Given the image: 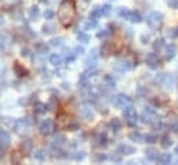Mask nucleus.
Returning <instances> with one entry per match:
<instances>
[{"mask_svg": "<svg viewBox=\"0 0 178 165\" xmlns=\"http://www.w3.org/2000/svg\"><path fill=\"white\" fill-rule=\"evenodd\" d=\"M58 21L63 26H70L75 18V4L72 0H63L57 10Z\"/></svg>", "mask_w": 178, "mask_h": 165, "instance_id": "nucleus-1", "label": "nucleus"}, {"mask_svg": "<svg viewBox=\"0 0 178 165\" xmlns=\"http://www.w3.org/2000/svg\"><path fill=\"white\" fill-rule=\"evenodd\" d=\"M122 115H124V118H125V122L129 126H134L138 122V114H136L135 108H134L131 104L127 106L125 108H122Z\"/></svg>", "mask_w": 178, "mask_h": 165, "instance_id": "nucleus-2", "label": "nucleus"}, {"mask_svg": "<svg viewBox=\"0 0 178 165\" xmlns=\"http://www.w3.org/2000/svg\"><path fill=\"white\" fill-rule=\"evenodd\" d=\"M161 22H163V15H161V13H159V11L150 13V14L146 17V24L153 29L160 28Z\"/></svg>", "mask_w": 178, "mask_h": 165, "instance_id": "nucleus-3", "label": "nucleus"}, {"mask_svg": "<svg viewBox=\"0 0 178 165\" xmlns=\"http://www.w3.org/2000/svg\"><path fill=\"white\" fill-rule=\"evenodd\" d=\"M156 81H159V83L167 90H171L172 86L175 85V79L171 74H160V76L156 78Z\"/></svg>", "mask_w": 178, "mask_h": 165, "instance_id": "nucleus-4", "label": "nucleus"}, {"mask_svg": "<svg viewBox=\"0 0 178 165\" xmlns=\"http://www.w3.org/2000/svg\"><path fill=\"white\" fill-rule=\"evenodd\" d=\"M134 62L129 61V60H118V61H116V64H114V70L118 71V72H125V71H129L134 68Z\"/></svg>", "mask_w": 178, "mask_h": 165, "instance_id": "nucleus-5", "label": "nucleus"}, {"mask_svg": "<svg viewBox=\"0 0 178 165\" xmlns=\"http://www.w3.org/2000/svg\"><path fill=\"white\" fill-rule=\"evenodd\" d=\"M111 101H113V104L116 107H118V108H125L127 106H129L131 104V99L127 97V96H114V99H111Z\"/></svg>", "mask_w": 178, "mask_h": 165, "instance_id": "nucleus-6", "label": "nucleus"}, {"mask_svg": "<svg viewBox=\"0 0 178 165\" xmlns=\"http://www.w3.org/2000/svg\"><path fill=\"white\" fill-rule=\"evenodd\" d=\"M39 131H40L42 135H50L54 131V125H53L52 119H44L43 122L39 125Z\"/></svg>", "mask_w": 178, "mask_h": 165, "instance_id": "nucleus-7", "label": "nucleus"}, {"mask_svg": "<svg viewBox=\"0 0 178 165\" xmlns=\"http://www.w3.org/2000/svg\"><path fill=\"white\" fill-rule=\"evenodd\" d=\"M146 64L149 65L150 68H159L160 67V58H159V56L156 53H149L146 54Z\"/></svg>", "mask_w": 178, "mask_h": 165, "instance_id": "nucleus-8", "label": "nucleus"}, {"mask_svg": "<svg viewBox=\"0 0 178 165\" xmlns=\"http://www.w3.org/2000/svg\"><path fill=\"white\" fill-rule=\"evenodd\" d=\"M78 112H79V115L83 119H92V118H93V112H92L91 107H88V106L78 107Z\"/></svg>", "mask_w": 178, "mask_h": 165, "instance_id": "nucleus-9", "label": "nucleus"}, {"mask_svg": "<svg viewBox=\"0 0 178 165\" xmlns=\"http://www.w3.org/2000/svg\"><path fill=\"white\" fill-rule=\"evenodd\" d=\"M175 54H177V46L175 45H168L166 46V50H164V57H166V60H172L175 57Z\"/></svg>", "mask_w": 178, "mask_h": 165, "instance_id": "nucleus-10", "label": "nucleus"}, {"mask_svg": "<svg viewBox=\"0 0 178 165\" xmlns=\"http://www.w3.org/2000/svg\"><path fill=\"white\" fill-rule=\"evenodd\" d=\"M8 144H10V135L4 131H0V146L6 148Z\"/></svg>", "mask_w": 178, "mask_h": 165, "instance_id": "nucleus-11", "label": "nucleus"}, {"mask_svg": "<svg viewBox=\"0 0 178 165\" xmlns=\"http://www.w3.org/2000/svg\"><path fill=\"white\" fill-rule=\"evenodd\" d=\"M96 62H97V54H96V51H92L91 54H89L88 57H86V60H85V64L88 65V67H95L96 65Z\"/></svg>", "mask_w": 178, "mask_h": 165, "instance_id": "nucleus-12", "label": "nucleus"}, {"mask_svg": "<svg viewBox=\"0 0 178 165\" xmlns=\"http://www.w3.org/2000/svg\"><path fill=\"white\" fill-rule=\"evenodd\" d=\"M118 153L120 154H125V155H129V154L135 153V148L131 147V146H128V144H121L118 147Z\"/></svg>", "mask_w": 178, "mask_h": 165, "instance_id": "nucleus-13", "label": "nucleus"}, {"mask_svg": "<svg viewBox=\"0 0 178 165\" xmlns=\"http://www.w3.org/2000/svg\"><path fill=\"white\" fill-rule=\"evenodd\" d=\"M100 51H102L103 56H108V54L113 53V46H111L110 42H104L102 46V49H100Z\"/></svg>", "mask_w": 178, "mask_h": 165, "instance_id": "nucleus-14", "label": "nucleus"}, {"mask_svg": "<svg viewBox=\"0 0 178 165\" xmlns=\"http://www.w3.org/2000/svg\"><path fill=\"white\" fill-rule=\"evenodd\" d=\"M171 159H172V157H171V154H168V153H163V154H160L159 155V158H157V161L160 162V164H170L171 162Z\"/></svg>", "mask_w": 178, "mask_h": 165, "instance_id": "nucleus-15", "label": "nucleus"}, {"mask_svg": "<svg viewBox=\"0 0 178 165\" xmlns=\"http://www.w3.org/2000/svg\"><path fill=\"white\" fill-rule=\"evenodd\" d=\"M146 158L149 159V161H157V158H159L157 150H155V148H149V150H146Z\"/></svg>", "mask_w": 178, "mask_h": 165, "instance_id": "nucleus-16", "label": "nucleus"}, {"mask_svg": "<svg viewBox=\"0 0 178 165\" xmlns=\"http://www.w3.org/2000/svg\"><path fill=\"white\" fill-rule=\"evenodd\" d=\"M21 148L25 154L31 153V151H32V142H31V140H24V142L21 143Z\"/></svg>", "mask_w": 178, "mask_h": 165, "instance_id": "nucleus-17", "label": "nucleus"}, {"mask_svg": "<svg viewBox=\"0 0 178 165\" xmlns=\"http://www.w3.org/2000/svg\"><path fill=\"white\" fill-rule=\"evenodd\" d=\"M128 20H129L131 22H141V21H142V17H141V14H139V13L131 11V15H129V18H128Z\"/></svg>", "mask_w": 178, "mask_h": 165, "instance_id": "nucleus-18", "label": "nucleus"}, {"mask_svg": "<svg viewBox=\"0 0 178 165\" xmlns=\"http://www.w3.org/2000/svg\"><path fill=\"white\" fill-rule=\"evenodd\" d=\"M108 126H110L114 132H117L120 129V126H121V123H120V121L117 119V118H113V119L110 121V123H108Z\"/></svg>", "mask_w": 178, "mask_h": 165, "instance_id": "nucleus-19", "label": "nucleus"}, {"mask_svg": "<svg viewBox=\"0 0 178 165\" xmlns=\"http://www.w3.org/2000/svg\"><path fill=\"white\" fill-rule=\"evenodd\" d=\"M129 139L132 140V142H142L143 136H142L139 132H132V133H129Z\"/></svg>", "mask_w": 178, "mask_h": 165, "instance_id": "nucleus-20", "label": "nucleus"}, {"mask_svg": "<svg viewBox=\"0 0 178 165\" xmlns=\"http://www.w3.org/2000/svg\"><path fill=\"white\" fill-rule=\"evenodd\" d=\"M61 61H63V58H61V56H58V54H53V56L50 57V62H52L53 65H60Z\"/></svg>", "mask_w": 178, "mask_h": 165, "instance_id": "nucleus-21", "label": "nucleus"}, {"mask_svg": "<svg viewBox=\"0 0 178 165\" xmlns=\"http://www.w3.org/2000/svg\"><path fill=\"white\" fill-rule=\"evenodd\" d=\"M171 144H172V142H171V139H170L168 136L161 137V147H163V148H168Z\"/></svg>", "mask_w": 178, "mask_h": 165, "instance_id": "nucleus-22", "label": "nucleus"}, {"mask_svg": "<svg viewBox=\"0 0 178 165\" xmlns=\"http://www.w3.org/2000/svg\"><path fill=\"white\" fill-rule=\"evenodd\" d=\"M14 70H15V72H17V75H18V76H24L25 74H27V71H25L24 68L19 65V62H15V65H14Z\"/></svg>", "mask_w": 178, "mask_h": 165, "instance_id": "nucleus-23", "label": "nucleus"}, {"mask_svg": "<svg viewBox=\"0 0 178 165\" xmlns=\"http://www.w3.org/2000/svg\"><path fill=\"white\" fill-rule=\"evenodd\" d=\"M77 38H78V40L82 42V43H88L89 42V35H86L85 32H78Z\"/></svg>", "mask_w": 178, "mask_h": 165, "instance_id": "nucleus-24", "label": "nucleus"}, {"mask_svg": "<svg viewBox=\"0 0 178 165\" xmlns=\"http://www.w3.org/2000/svg\"><path fill=\"white\" fill-rule=\"evenodd\" d=\"M143 140L146 143H150V144H153V143L157 142V137L155 136V135H146V136H143Z\"/></svg>", "mask_w": 178, "mask_h": 165, "instance_id": "nucleus-25", "label": "nucleus"}, {"mask_svg": "<svg viewBox=\"0 0 178 165\" xmlns=\"http://www.w3.org/2000/svg\"><path fill=\"white\" fill-rule=\"evenodd\" d=\"M153 47H155V50H161V49L164 47V40L163 39H157L155 42V45H153Z\"/></svg>", "mask_w": 178, "mask_h": 165, "instance_id": "nucleus-26", "label": "nucleus"}, {"mask_svg": "<svg viewBox=\"0 0 178 165\" xmlns=\"http://www.w3.org/2000/svg\"><path fill=\"white\" fill-rule=\"evenodd\" d=\"M129 15H131V11H129V10H127V9H121V10H120V17H122V18H125V20H128V18H129Z\"/></svg>", "mask_w": 178, "mask_h": 165, "instance_id": "nucleus-27", "label": "nucleus"}, {"mask_svg": "<svg viewBox=\"0 0 178 165\" xmlns=\"http://www.w3.org/2000/svg\"><path fill=\"white\" fill-rule=\"evenodd\" d=\"M44 155H46V153H43V151H36V153L33 154V158L42 161V159H44Z\"/></svg>", "mask_w": 178, "mask_h": 165, "instance_id": "nucleus-28", "label": "nucleus"}, {"mask_svg": "<svg viewBox=\"0 0 178 165\" xmlns=\"http://www.w3.org/2000/svg\"><path fill=\"white\" fill-rule=\"evenodd\" d=\"M110 11H111V7L108 6V4H106V6L100 7V13H102V15H107Z\"/></svg>", "mask_w": 178, "mask_h": 165, "instance_id": "nucleus-29", "label": "nucleus"}, {"mask_svg": "<svg viewBox=\"0 0 178 165\" xmlns=\"http://www.w3.org/2000/svg\"><path fill=\"white\" fill-rule=\"evenodd\" d=\"M167 4H168V7H171L174 10L178 9V0H167Z\"/></svg>", "mask_w": 178, "mask_h": 165, "instance_id": "nucleus-30", "label": "nucleus"}, {"mask_svg": "<svg viewBox=\"0 0 178 165\" xmlns=\"http://www.w3.org/2000/svg\"><path fill=\"white\" fill-rule=\"evenodd\" d=\"M53 29H54V25H53V24H47V25L43 26L44 34H50V32H53Z\"/></svg>", "mask_w": 178, "mask_h": 165, "instance_id": "nucleus-31", "label": "nucleus"}, {"mask_svg": "<svg viewBox=\"0 0 178 165\" xmlns=\"http://www.w3.org/2000/svg\"><path fill=\"white\" fill-rule=\"evenodd\" d=\"M104 81L108 83V87H114V81L111 79V76H108V75L104 76Z\"/></svg>", "mask_w": 178, "mask_h": 165, "instance_id": "nucleus-32", "label": "nucleus"}, {"mask_svg": "<svg viewBox=\"0 0 178 165\" xmlns=\"http://www.w3.org/2000/svg\"><path fill=\"white\" fill-rule=\"evenodd\" d=\"M106 158H107V157H106L104 155V154H99V155H95V161H96V162H99V161H104V159Z\"/></svg>", "mask_w": 178, "mask_h": 165, "instance_id": "nucleus-33", "label": "nucleus"}, {"mask_svg": "<svg viewBox=\"0 0 178 165\" xmlns=\"http://www.w3.org/2000/svg\"><path fill=\"white\" fill-rule=\"evenodd\" d=\"M108 34H110V32H108L107 29H103L102 32H99V34H97V38H106Z\"/></svg>", "mask_w": 178, "mask_h": 165, "instance_id": "nucleus-34", "label": "nucleus"}, {"mask_svg": "<svg viewBox=\"0 0 178 165\" xmlns=\"http://www.w3.org/2000/svg\"><path fill=\"white\" fill-rule=\"evenodd\" d=\"M52 45L53 46H61V45H63V39H53Z\"/></svg>", "mask_w": 178, "mask_h": 165, "instance_id": "nucleus-35", "label": "nucleus"}, {"mask_svg": "<svg viewBox=\"0 0 178 165\" xmlns=\"http://www.w3.org/2000/svg\"><path fill=\"white\" fill-rule=\"evenodd\" d=\"M24 122H25V121H19V123H21V125H24ZM24 128H25V129L28 128V123H25V125H24ZM17 132H19V133H21V132H22V128H19V126H17Z\"/></svg>", "mask_w": 178, "mask_h": 165, "instance_id": "nucleus-36", "label": "nucleus"}, {"mask_svg": "<svg viewBox=\"0 0 178 165\" xmlns=\"http://www.w3.org/2000/svg\"><path fill=\"white\" fill-rule=\"evenodd\" d=\"M83 153H81V154H75V159H82L83 158Z\"/></svg>", "mask_w": 178, "mask_h": 165, "instance_id": "nucleus-37", "label": "nucleus"}, {"mask_svg": "<svg viewBox=\"0 0 178 165\" xmlns=\"http://www.w3.org/2000/svg\"><path fill=\"white\" fill-rule=\"evenodd\" d=\"M75 51H77L75 54H82L83 53V49L82 47H77V49H75Z\"/></svg>", "mask_w": 178, "mask_h": 165, "instance_id": "nucleus-38", "label": "nucleus"}, {"mask_svg": "<svg viewBox=\"0 0 178 165\" xmlns=\"http://www.w3.org/2000/svg\"><path fill=\"white\" fill-rule=\"evenodd\" d=\"M52 15H53V13H52V11H47V13H46V14H44V17L50 18V17H52Z\"/></svg>", "mask_w": 178, "mask_h": 165, "instance_id": "nucleus-39", "label": "nucleus"}, {"mask_svg": "<svg viewBox=\"0 0 178 165\" xmlns=\"http://www.w3.org/2000/svg\"><path fill=\"white\" fill-rule=\"evenodd\" d=\"M0 157H3V147L0 146Z\"/></svg>", "mask_w": 178, "mask_h": 165, "instance_id": "nucleus-40", "label": "nucleus"}, {"mask_svg": "<svg viewBox=\"0 0 178 165\" xmlns=\"http://www.w3.org/2000/svg\"><path fill=\"white\" fill-rule=\"evenodd\" d=\"M175 153L178 154V146H177V147H175Z\"/></svg>", "mask_w": 178, "mask_h": 165, "instance_id": "nucleus-41", "label": "nucleus"}, {"mask_svg": "<svg viewBox=\"0 0 178 165\" xmlns=\"http://www.w3.org/2000/svg\"><path fill=\"white\" fill-rule=\"evenodd\" d=\"M85 2H91V0H85Z\"/></svg>", "mask_w": 178, "mask_h": 165, "instance_id": "nucleus-42", "label": "nucleus"}]
</instances>
